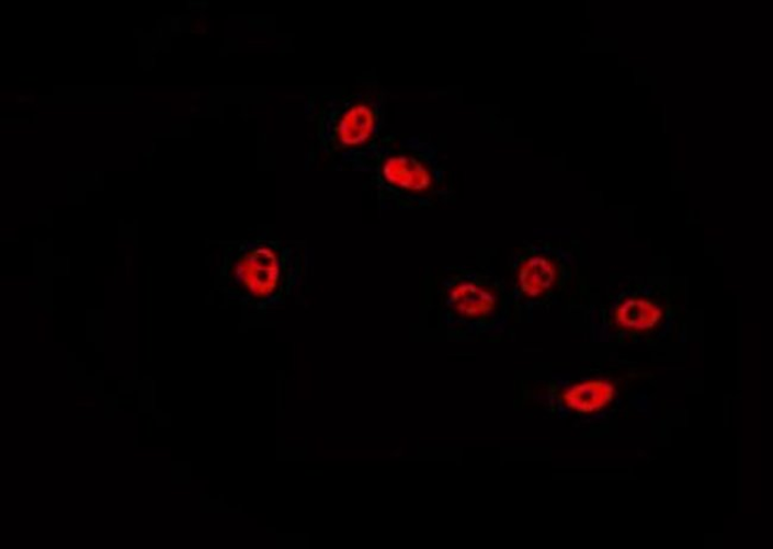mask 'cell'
<instances>
[{"label":"cell","mask_w":773,"mask_h":549,"mask_svg":"<svg viewBox=\"0 0 773 549\" xmlns=\"http://www.w3.org/2000/svg\"><path fill=\"white\" fill-rule=\"evenodd\" d=\"M443 323L456 342H476L502 329L503 291L499 279L468 266L450 267L443 281Z\"/></svg>","instance_id":"6da1fadb"},{"label":"cell","mask_w":773,"mask_h":549,"mask_svg":"<svg viewBox=\"0 0 773 549\" xmlns=\"http://www.w3.org/2000/svg\"><path fill=\"white\" fill-rule=\"evenodd\" d=\"M251 274L255 275L254 281L250 285L255 290H271L276 284L277 265L274 256L269 250H260L255 258H251Z\"/></svg>","instance_id":"52a82bcc"},{"label":"cell","mask_w":773,"mask_h":549,"mask_svg":"<svg viewBox=\"0 0 773 549\" xmlns=\"http://www.w3.org/2000/svg\"><path fill=\"white\" fill-rule=\"evenodd\" d=\"M660 319H662V312L657 306L639 299L626 301L616 312L618 325L635 330L652 329Z\"/></svg>","instance_id":"8992f818"},{"label":"cell","mask_w":773,"mask_h":549,"mask_svg":"<svg viewBox=\"0 0 773 549\" xmlns=\"http://www.w3.org/2000/svg\"><path fill=\"white\" fill-rule=\"evenodd\" d=\"M614 399V387L603 379H588L561 392L560 400L569 411L592 414L606 408Z\"/></svg>","instance_id":"5b68a950"},{"label":"cell","mask_w":773,"mask_h":549,"mask_svg":"<svg viewBox=\"0 0 773 549\" xmlns=\"http://www.w3.org/2000/svg\"><path fill=\"white\" fill-rule=\"evenodd\" d=\"M378 108L371 101L351 103L337 123V137L345 147L361 146L371 138L378 124Z\"/></svg>","instance_id":"277c9868"},{"label":"cell","mask_w":773,"mask_h":549,"mask_svg":"<svg viewBox=\"0 0 773 549\" xmlns=\"http://www.w3.org/2000/svg\"><path fill=\"white\" fill-rule=\"evenodd\" d=\"M550 251L533 250L516 266L519 297L538 300L549 294L558 283L559 265Z\"/></svg>","instance_id":"3957f363"},{"label":"cell","mask_w":773,"mask_h":549,"mask_svg":"<svg viewBox=\"0 0 773 549\" xmlns=\"http://www.w3.org/2000/svg\"><path fill=\"white\" fill-rule=\"evenodd\" d=\"M365 159L376 162L378 182L396 196L425 205L453 198L446 169L437 149L431 146L414 144L395 150L376 149Z\"/></svg>","instance_id":"7a4b0ae2"}]
</instances>
